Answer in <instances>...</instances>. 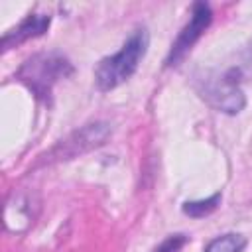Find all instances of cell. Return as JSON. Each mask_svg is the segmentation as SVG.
<instances>
[{"mask_svg": "<svg viewBox=\"0 0 252 252\" xmlns=\"http://www.w3.org/2000/svg\"><path fill=\"white\" fill-rule=\"evenodd\" d=\"M187 236L185 234H169L159 246H156L152 252H179L185 244H187Z\"/></svg>", "mask_w": 252, "mask_h": 252, "instance_id": "obj_9", "label": "cell"}, {"mask_svg": "<svg viewBox=\"0 0 252 252\" xmlns=\"http://www.w3.org/2000/svg\"><path fill=\"white\" fill-rule=\"evenodd\" d=\"M232 75L234 71H228L220 77H203V89H201V96L207 98L217 110H222L226 114L240 112L246 102Z\"/></svg>", "mask_w": 252, "mask_h": 252, "instance_id": "obj_5", "label": "cell"}, {"mask_svg": "<svg viewBox=\"0 0 252 252\" xmlns=\"http://www.w3.org/2000/svg\"><path fill=\"white\" fill-rule=\"evenodd\" d=\"M71 73H73V67L63 55H59V53H39V55L30 57L20 67L16 77L24 85H28V89L35 96L47 98L51 94L53 85L59 79H65Z\"/></svg>", "mask_w": 252, "mask_h": 252, "instance_id": "obj_2", "label": "cell"}, {"mask_svg": "<svg viewBox=\"0 0 252 252\" xmlns=\"http://www.w3.org/2000/svg\"><path fill=\"white\" fill-rule=\"evenodd\" d=\"M219 205H220V193H215V195L201 199V201H187V203H183L181 209L185 215H189L193 219H201V217L211 215Z\"/></svg>", "mask_w": 252, "mask_h": 252, "instance_id": "obj_8", "label": "cell"}, {"mask_svg": "<svg viewBox=\"0 0 252 252\" xmlns=\"http://www.w3.org/2000/svg\"><path fill=\"white\" fill-rule=\"evenodd\" d=\"M49 24H51L49 14H30V16H26L16 28L8 30L2 35V51H8L12 47L22 45L24 41H30L33 37L43 35L49 30Z\"/></svg>", "mask_w": 252, "mask_h": 252, "instance_id": "obj_6", "label": "cell"}, {"mask_svg": "<svg viewBox=\"0 0 252 252\" xmlns=\"http://www.w3.org/2000/svg\"><path fill=\"white\" fill-rule=\"evenodd\" d=\"M213 22V10L207 2H195L191 8V18L185 24V28L179 32L177 39L171 43V49L167 53L165 65L167 67H175L179 65V61L189 53V49L195 45V41L203 35V32L211 26Z\"/></svg>", "mask_w": 252, "mask_h": 252, "instance_id": "obj_4", "label": "cell"}, {"mask_svg": "<svg viewBox=\"0 0 252 252\" xmlns=\"http://www.w3.org/2000/svg\"><path fill=\"white\" fill-rule=\"evenodd\" d=\"M150 45V33L146 28H138L124 41L120 51L104 57L94 69V83L98 91H112L126 83L138 69Z\"/></svg>", "mask_w": 252, "mask_h": 252, "instance_id": "obj_1", "label": "cell"}, {"mask_svg": "<svg viewBox=\"0 0 252 252\" xmlns=\"http://www.w3.org/2000/svg\"><path fill=\"white\" fill-rule=\"evenodd\" d=\"M110 132H112V130H110V124H106V122H93V124H87V126H83L81 130L73 132L69 138L61 140V142L47 154V156H49L47 161H51V159H71V158L81 156V154H85V152H89V150H93V148H98V146H102V144L108 140Z\"/></svg>", "mask_w": 252, "mask_h": 252, "instance_id": "obj_3", "label": "cell"}, {"mask_svg": "<svg viewBox=\"0 0 252 252\" xmlns=\"http://www.w3.org/2000/svg\"><path fill=\"white\" fill-rule=\"evenodd\" d=\"M246 246V238L242 234H234V232H228V234H222V236H217L213 238L205 252H242Z\"/></svg>", "mask_w": 252, "mask_h": 252, "instance_id": "obj_7", "label": "cell"}]
</instances>
